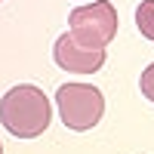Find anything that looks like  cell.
<instances>
[{
  "mask_svg": "<svg viewBox=\"0 0 154 154\" xmlns=\"http://www.w3.org/2000/svg\"><path fill=\"white\" fill-rule=\"evenodd\" d=\"M49 120H53V105L31 83L12 86L0 99V123L16 139H37L40 133H46Z\"/></svg>",
  "mask_w": 154,
  "mask_h": 154,
  "instance_id": "cell-1",
  "label": "cell"
},
{
  "mask_svg": "<svg viewBox=\"0 0 154 154\" xmlns=\"http://www.w3.org/2000/svg\"><path fill=\"white\" fill-rule=\"evenodd\" d=\"M53 59L62 71H71V74H93L105 65V49H89L83 43L74 40V34H62L56 37V46H53Z\"/></svg>",
  "mask_w": 154,
  "mask_h": 154,
  "instance_id": "cell-4",
  "label": "cell"
},
{
  "mask_svg": "<svg viewBox=\"0 0 154 154\" xmlns=\"http://www.w3.org/2000/svg\"><path fill=\"white\" fill-rule=\"evenodd\" d=\"M136 25H139V31H142V37L154 40V0H142V3H139Z\"/></svg>",
  "mask_w": 154,
  "mask_h": 154,
  "instance_id": "cell-5",
  "label": "cell"
},
{
  "mask_svg": "<svg viewBox=\"0 0 154 154\" xmlns=\"http://www.w3.org/2000/svg\"><path fill=\"white\" fill-rule=\"evenodd\" d=\"M68 28H71L77 43H83L89 49H105L114 40V34H117V9L108 0L77 6L68 16Z\"/></svg>",
  "mask_w": 154,
  "mask_h": 154,
  "instance_id": "cell-3",
  "label": "cell"
},
{
  "mask_svg": "<svg viewBox=\"0 0 154 154\" xmlns=\"http://www.w3.org/2000/svg\"><path fill=\"white\" fill-rule=\"evenodd\" d=\"M0 154H3V145H0Z\"/></svg>",
  "mask_w": 154,
  "mask_h": 154,
  "instance_id": "cell-7",
  "label": "cell"
},
{
  "mask_svg": "<svg viewBox=\"0 0 154 154\" xmlns=\"http://www.w3.org/2000/svg\"><path fill=\"white\" fill-rule=\"evenodd\" d=\"M59 117L68 130H93L105 114V96L89 83H62L56 93Z\"/></svg>",
  "mask_w": 154,
  "mask_h": 154,
  "instance_id": "cell-2",
  "label": "cell"
},
{
  "mask_svg": "<svg viewBox=\"0 0 154 154\" xmlns=\"http://www.w3.org/2000/svg\"><path fill=\"white\" fill-rule=\"evenodd\" d=\"M139 86H142L145 99H151V102H154V65H148V68L142 71V80H139Z\"/></svg>",
  "mask_w": 154,
  "mask_h": 154,
  "instance_id": "cell-6",
  "label": "cell"
}]
</instances>
